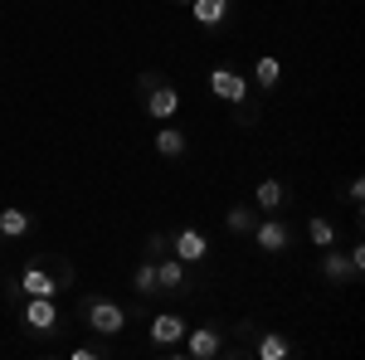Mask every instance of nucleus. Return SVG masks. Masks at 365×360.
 <instances>
[{
	"mask_svg": "<svg viewBox=\"0 0 365 360\" xmlns=\"http://www.w3.org/2000/svg\"><path fill=\"white\" fill-rule=\"evenodd\" d=\"M83 312H88V326H93L98 336H117L122 326H127V312H122L117 302H88Z\"/></svg>",
	"mask_w": 365,
	"mask_h": 360,
	"instance_id": "nucleus-1",
	"label": "nucleus"
},
{
	"mask_svg": "<svg viewBox=\"0 0 365 360\" xmlns=\"http://www.w3.org/2000/svg\"><path fill=\"white\" fill-rule=\"evenodd\" d=\"M210 93H215L220 103H234V108H239V103L249 98V83H244V73H234V68H215V73H210Z\"/></svg>",
	"mask_w": 365,
	"mask_h": 360,
	"instance_id": "nucleus-2",
	"label": "nucleus"
},
{
	"mask_svg": "<svg viewBox=\"0 0 365 360\" xmlns=\"http://www.w3.org/2000/svg\"><path fill=\"white\" fill-rule=\"evenodd\" d=\"M20 322H25L29 331H54V326H58V307H54V297H29L25 312H20Z\"/></svg>",
	"mask_w": 365,
	"mask_h": 360,
	"instance_id": "nucleus-3",
	"label": "nucleus"
},
{
	"mask_svg": "<svg viewBox=\"0 0 365 360\" xmlns=\"http://www.w3.org/2000/svg\"><path fill=\"white\" fill-rule=\"evenodd\" d=\"M146 112H151L156 122H170V117L180 112V88L156 83V88H151V98H146Z\"/></svg>",
	"mask_w": 365,
	"mask_h": 360,
	"instance_id": "nucleus-4",
	"label": "nucleus"
},
{
	"mask_svg": "<svg viewBox=\"0 0 365 360\" xmlns=\"http://www.w3.org/2000/svg\"><path fill=\"white\" fill-rule=\"evenodd\" d=\"M185 331H190V326H185L175 312H161V317L151 322V341H156V346H180V341H185Z\"/></svg>",
	"mask_w": 365,
	"mask_h": 360,
	"instance_id": "nucleus-5",
	"label": "nucleus"
},
{
	"mask_svg": "<svg viewBox=\"0 0 365 360\" xmlns=\"http://www.w3.org/2000/svg\"><path fill=\"white\" fill-rule=\"evenodd\" d=\"M185 356H195V360L220 356V331H215V326H195V331H185Z\"/></svg>",
	"mask_w": 365,
	"mask_h": 360,
	"instance_id": "nucleus-6",
	"label": "nucleus"
},
{
	"mask_svg": "<svg viewBox=\"0 0 365 360\" xmlns=\"http://www.w3.org/2000/svg\"><path fill=\"white\" fill-rule=\"evenodd\" d=\"M170 249H175L180 263H200V258L210 253V244H205V234H195V229H180V234L170 239Z\"/></svg>",
	"mask_w": 365,
	"mask_h": 360,
	"instance_id": "nucleus-7",
	"label": "nucleus"
},
{
	"mask_svg": "<svg viewBox=\"0 0 365 360\" xmlns=\"http://www.w3.org/2000/svg\"><path fill=\"white\" fill-rule=\"evenodd\" d=\"M253 239H258V249H263V253H282V249H287V224H278V220L253 224Z\"/></svg>",
	"mask_w": 365,
	"mask_h": 360,
	"instance_id": "nucleus-8",
	"label": "nucleus"
},
{
	"mask_svg": "<svg viewBox=\"0 0 365 360\" xmlns=\"http://www.w3.org/2000/svg\"><path fill=\"white\" fill-rule=\"evenodd\" d=\"M190 15H195L205 29H215V25H225V15H229V0H190Z\"/></svg>",
	"mask_w": 365,
	"mask_h": 360,
	"instance_id": "nucleus-9",
	"label": "nucleus"
},
{
	"mask_svg": "<svg viewBox=\"0 0 365 360\" xmlns=\"http://www.w3.org/2000/svg\"><path fill=\"white\" fill-rule=\"evenodd\" d=\"M20 287H25V297H54V292H58V282L44 273V268H25Z\"/></svg>",
	"mask_w": 365,
	"mask_h": 360,
	"instance_id": "nucleus-10",
	"label": "nucleus"
},
{
	"mask_svg": "<svg viewBox=\"0 0 365 360\" xmlns=\"http://www.w3.org/2000/svg\"><path fill=\"white\" fill-rule=\"evenodd\" d=\"M29 215L25 210H0V239H25L29 234Z\"/></svg>",
	"mask_w": 365,
	"mask_h": 360,
	"instance_id": "nucleus-11",
	"label": "nucleus"
},
{
	"mask_svg": "<svg viewBox=\"0 0 365 360\" xmlns=\"http://www.w3.org/2000/svg\"><path fill=\"white\" fill-rule=\"evenodd\" d=\"M156 282H161L166 292H180V287H185V268H180V258H166V263H156Z\"/></svg>",
	"mask_w": 365,
	"mask_h": 360,
	"instance_id": "nucleus-12",
	"label": "nucleus"
},
{
	"mask_svg": "<svg viewBox=\"0 0 365 360\" xmlns=\"http://www.w3.org/2000/svg\"><path fill=\"white\" fill-rule=\"evenodd\" d=\"M253 78H258V88H273L282 78V63L273 54H258V63H253Z\"/></svg>",
	"mask_w": 365,
	"mask_h": 360,
	"instance_id": "nucleus-13",
	"label": "nucleus"
},
{
	"mask_svg": "<svg viewBox=\"0 0 365 360\" xmlns=\"http://www.w3.org/2000/svg\"><path fill=\"white\" fill-rule=\"evenodd\" d=\"M156 151H161V156H180V151H185V132H180V127H161V132H156Z\"/></svg>",
	"mask_w": 365,
	"mask_h": 360,
	"instance_id": "nucleus-14",
	"label": "nucleus"
},
{
	"mask_svg": "<svg viewBox=\"0 0 365 360\" xmlns=\"http://www.w3.org/2000/svg\"><path fill=\"white\" fill-rule=\"evenodd\" d=\"M307 239L317 244V249H331V244H336V229H331L327 220H312L307 224Z\"/></svg>",
	"mask_w": 365,
	"mask_h": 360,
	"instance_id": "nucleus-15",
	"label": "nucleus"
},
{
	"mask_svg": "<svg viewBox=\"0 0 365 360\" xmlns=\"http://www.w3.org/2000/svg\"><path fill=\"white\" fill-rule=\"evenodd\" d=\"M132 287H137V292H161V282H156V263H141L137 273H132Z\"/></svg>",
	"mask_w": 365,
	"mask_h": 360,
	"instance_id": "nucleus-16",
	"label": "nucleus"
},
{
	"mask_svg": "<svg viewBox=\"0 0 365 360\" xmlns=\"http://www.w3.org/2000/svg\"><path fill=\"white\" fill-rule=\"evenodd\" d=\"M258 356H263V360H282V356H287V341H282L278 331H268L263 341H258Z\"/></svg>",
	"mask_w": 365,
	"mask_h": 360,
	"instance_id": "nucleus-17",
	"label": "nucleus"
},
{
	"mask_svg": "<svg viewBox=\"0 0 365 360\" xmlns=\"http://www.w3.org/2000/svg\"><path fill=\"white\" fill-rule=\"evenodd\" d=\"M258 205H263V210H278L282 205V185L278 180H258Z\"/></svg>",
	"mask_w": 365,
	"mask_h": 360,
	"instance_id": "nucleus-18",
	"label": "nucleus"
},
{
	"mask_svg": "<svg viewBox=\"0 0 365 360\" xmlns=\"http://www.w3.org/2000/svg\"><path fill=\"white\" fill-rule=\"evenodd\" d=\"M322 273L331 277V282H341V277H351V273H356V268H351V263H346L341 253H327V263H322Z\"/></svg>",
	"mask_w": 365,
	"mask_h": 360,
	"instance_id": "nucleus-19",
	"label": "nucleus"
},
{
	"mask_svg": "<svg viewBox=\"0 0 365 360\" xmlns=\"http://www.w3.org/2000/svg\"><path fill=\"white\" fill-rule=\"evenodd\" d=\"M229 229H239V234H249V229H253V215L244 210V205H239V210H229Z\"/></svg>",
	"mask_w": 365,
	"mask_h": 360,
	"instance_id": "nucleus-20",
	"label": "nucleus"
},
{
	"mask_svg": "<svg viewBox=\"0 0 365 360\" xmlns=\"http://www.w3.org/2000/svg\"><path fill=\"white\" fill-rule=\"evenodd\" d=\"M180 5H190V0H180Z\"/></svg>",
	"mask_w": 365,
	"mask_h": 360,
	"instance_id": "nucleus-21",
	"label": "nucleus"
}]
</instances>
